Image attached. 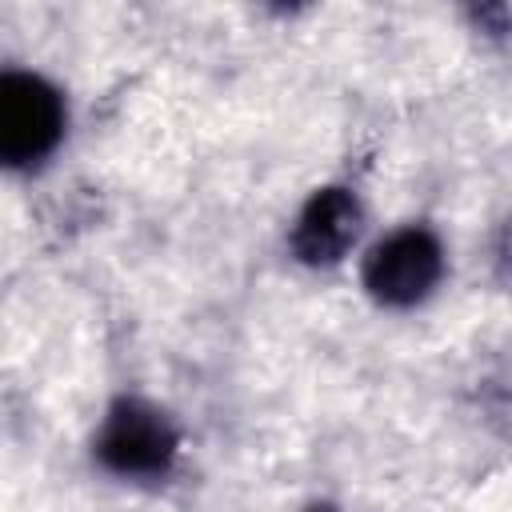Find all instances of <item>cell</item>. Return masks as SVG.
<instances>
[{"instance_id":"2","label":"cell","mask_w":512,"mask_h":512,"mask_svg":"<svg viewBox=\"0 0 512 512\" xmlns=\"http://www.w3.org/2000/svg\"><path fill=\"white\" fill-rule=\"evenodd\" d=\"M68 108L56 84L24 68H0V168H36L64 140Z\"/></svg>"},{"instance_id":"1","label":"cell","mask_w":512,"mask_h":512,"mask_svg":"<svg viewBox=\"0 0 512 512\" xmlns=\"http://www.w3.org/2000/svg\"><path fill=\"white\" fill-rule=\"evenodd\" d=\"M100 468L124 480H160L180 456V432L156 404L140 396H116L92 440Z\"/></svg>"},{"instance_id":"3","label":"cell","mask_w":512,"mask_h":512,"mask_svg":"<svg viewBox=\"0 0 512 512\" xmlns=\"http://www.w3.org/2000/svg\"><path fill=\"white\" fill-rule=\"evenodd\" d=\"M444 276V244L424 224H404L376 240L364 256L360 280L380 308H416Z\"/></svg>"},{"instance_id":"5","label":"cell","mask_w":512,"mask_h":512,"mask_svg":"<svg viewBox=\"0 0 512 512\" xmlns=\"http://www.w3.org/2000/svg\"><path fill=\"white\" fill-rule=\"evenodd\" d=\"M312 512H332V508H312Z\"/></svg>"},{"instance_id":"4","label":"cell","mask_w":512,"mask_h":512,"mask_svg":"<svg viewBox=\"0 0 512 512\" xmlns=\"http://www.w3.org/2000/svg\"><path fill=\"white\" fill-rule=\"evenodd\" d=\"M356 236H360V200H356V192L344 188V184H324L304 200L288 244H292V256L300 264L332 268L348 256Z\"/></svg>"}]
</instances>
